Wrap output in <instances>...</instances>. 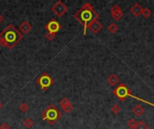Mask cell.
<instances>
[{
    "label": "cell",
    "instance_id": "24",
    "mask_svg": "<svg viewBox=\"0 0 154 129\" xmlns=\"http://www.w3.org/2000/svg\"><path fill=\"white\" fill-rule=\"evenodd\" d=\"M0 129H10V127H9V125L7 123L4 122L0 126Z\"/></svg>",
    "mask_w": 154,
    "mask_h": 129
},
{
    "label": "cell",
    "instance_id": "17",
    "mask_svg": "<svg viewBox=\"0 0 154 129\" xmlns=\"http://www.w3.org/2000/svg\"><path fill=\"white\" fill-rule=\"evenodd\" d=\"M137 121L135 120V119H133V118H131V119H129L128 120V122H127V125H128V126L130 127V128H132V129H135V127H136V126H137Z\"/></svg>",
    "mask_w": 154,
    "mask_h": 129
},
{
    "label": "cell",
    "instance_id": "1",
    "mask_svg": "<svg viewBox=\"0 0 154 129\" xmlns=\"http://www.w3.org/2000/svg\"><path fill=\"white\" fill-rule=\"evenodd\" d=\"M23 39L24 35L11 23L0 32V45L8 49H13Z\"/></svg>",
    "mask_w": 154,
    "mask_h": 129
},
{
    "label": "cell",
    "instance_id": "20",
    "mask_svg": "<svg viewBox=\"0 0 154 129\" xmlns=\"http://www.w3.org/2000/svg\"><path fill=\"white\" fill-rule=\"evenodd\" d=\"M62 109H63V111H64L65 113H70L72 111V109H73V105H72L71 103H69L67 106L63 107Z\"/></svg>",
    "mask_w": 154,
    "mask_h": 129
},
{
    "label": "cell",
    "instance_id": "5",
    "mask_svg": "<svg viewBox=\"0 0 154 129\" xmlns=\"http://www.w3.org/2000/svg\"><path fill=\"white\" fill-rule=\"evenodd\" d=\"M36 82H37V84L41 87L42 90L47 91L54 84V80L48 73L44 72L36 79Z\"/></svg>",
    "mask_w": 154,
    "mask_h": 129
},
{
    "label": "cell",
    "instance_id": "9",
    "mask_svg": "<svg viewBox=\"0 0 154 129\" xmlns=\"http://www.w3.org/2000/svg\"><path fill=\"white\" fill-rule=\"evenodd\" d=\"M102 28H103V25L101 24V23H99L97 20H96V21H94L92 23H90L87 25V29H89L95 34H96L97 32H100Z\"/></svg>",
    "mask_w": 154,
    "mask_h": 129
},
{
    "label": "cell",
    "instance_id": "10",
    "mask_svg": "<svg viewBox=\"0 0 154 129\" xmlns=\"http://www.w3.org/2000/svg\"><path fill=\"white\" fill-rule=\"evenodd\" d=\"M130 12L132 13V14H133V16L138 17L142 14V5H140L138 3H135L131 8H130Z\"/></svg>",
    "mask_w": 154,
    "mask_h": 129
},
{
    "label": "cell",
    "instance_id": "16",
    "mask_svg": "<svg viewBox=\"0 0 154 129\" xmlns=\"http://www.w3.org/2000/svg\"><path fill=\"white\" fill-rule=\"evenodd\" d=\"M142 15L144 18H148L151 15V11L149 8H142Z\"/></svg>",
    "mask_w": 154,
    "mask_h": 129
},
{
    "label": "cell",
    "instance_id": "13",
    "mask_svg": "<svg viewBox=\"0 0 154 129\" xmlns=\"http://www.w3.org/2000/svg\"><path fill=\"white\" fill-rule=\"evenodd\" d=\"M132 112L136 117H141L144 113V108L141 105H136L132 108Z\"/></svg>",
    "mask_w": 154,
    "mask_h": 129
},
{
    "label": "cell",
    "instance_id": "21",
    "mask_svg": "<svg viewBox=\"0 0 154 129\" xmlns=\"http://www.w3.org/2000/svg\"><path fill=\"white\" fill-rule=\"evenodd\" d=\"M69 103H71V102H70V101H69L67 98H63V99L60 101V107H61V108L67 106V105H68V104H69Z\"/></svg>",
    "mask_w": 154,
    "mask_h": 129
},
{
    "label": "cell",
    "instance_id": "3",
    "mask_svg": "<svg viewBox=\"0 0 154 129\" xmlns=\"http://www.w3.org/2000/svg\"><path fill=\"white\" fill-rule=\"evenodd\" d=\"M113 93L114 94L115 97L118 98L121 101H124L126 98L132 97V98L135 99L136 100H140V101H142V102H143V103L154 107V103L150 102V101H148V100H145V99H141L139 97H136V96H134L133 94H132L131 90L127 86H126L125 84H120L116 88H114V91H113Z\"/></svg>",
    "mask_w": 154,
    "mask_h": 129
},
{
    "label": "cell",
    "instance_id": "8",
    "mask_svg": "<svg viewBox=\"0 0 154 129\" xmlns=\"http://www.w3.org/2000/svg\"><path fill=\"white\" fill-rule=\"evenodd\" d=\"M110 14H111V16L116 21L122 19L123 16V12L122 10V8L119 5H114L110 9Z\"/></svg>",
    "mask_w": 154,
    "mask_h": 129
},
{
    "label": "cell",
    "instance_id": "23",
    "mask_svg": "<svg viewBox=\"0 0 154 129\" xmlns=\"http://www.w3.org/2000/svg\"><path fill=\"white\" fill-rule=\"evenodd\" d=\"M45 37H46V39L48 40H53L54 39H55V37H56V34L55 33H51V32H47L46 35H45Z\"/></svg>",
    "mask_w": 154,
    "mask_h": 129
},
{
    "label": "cell",
    "instance_id": "4",
    "mask_svg": "<svg viewBox=\"0 0 154 129\" xmlns=\"http://www.w3.org/2000/svg\"><path fill=\"white\" fill-rule=\"evenodd\" d=\"M62 117V112L59 108L55 107V105H50L42 113V120L48 121L50 125H54L59 119Z\"/></svg>",
    "mask_w": 154,
    "mask_h": 129
},
{
    "label": "cell",
    "instance_id": "25",
    "mask_svg": "<svg viewBox=\"0 0 154 129\" xmlns=\"http://www.w3.org/2000/svg\"><path fill=\"white\" fill-rule=\"evenodd\" d=\"M3 22H4V17L1 14H0V23H2Z\"/></svg>",
    "mask_w": 154,
    "mask_h": 129
},
{
    "label": "cell",
    "instance_id": "26",
    "mask_svg": "<svg viewBox=\"0 0 154 129\" xmlns=\"http://www.w3.org/2000/svg\"><path fill=\"white\" fill-rule=\"evenodd\" d=\"M2 107H3V105H2V103H1V102H0V109L2 108Z\"/></svg>",
    "mask_w": 154,
    "mask_h": 129
},
{
    "label": "cell",
    "instance_id": "15",
    "mask_svg": "<svg viewBox=\"0 0 154 129\" xmlns=\"http://www.w3.org/2000/svg\"><path fill=\"white\" fill-rule=\"evenodd\" d=\"M24 126L26 127V128H28V129H30L33 126V121L32 120L31 118H26V119H24Z\"/></svg>",
    "mask_w": 154,
    "mask_h": 129
},
{
    "label": "cell",
    "instance_id": "2",
    "mask_svg": "<svg viewBox=\"0 0 154 129\" xmlns=\"http://www.w3.org/2000/svg\"><path fill=\"white\" fill-rule=\"evenodd\" d=\"M98 17H99V14L95 11L93 5L90 3L84 4L74 14V18L84 27V32H83L84 35H86L87 33V25L90 23L97 20Z\"/></svg>",
    "mask_w": 154,
    "mask_h": 129
},
{
    "label": "cell",
    "instance_id": "14",
    "mask_svg": "<svg viewBox=\"0 0 154 129\" xmlns=\"http://www.w3.org/2000/svg\"><path fill=\"white\" fill-rule=\"evenodd\" d=\"M108 31H109V32H111V33H115V32H117V31H118V29H119V27L117 26L115 23H111L109 26H108Z\"/></svg>",
    "mask_w": 154,
    "mask_h": 129
},
{
    "label": "cell",
    "instance_id": "7",
    "mask_svg": "<svg viewBox=\"0 0 154 129\" xmlns=\"http://www.w3.org/2000/svg\"><path fill=\"white\" fill-rule=\"evenodd\" d=\"M62 28V26L59 23V22L56 19H51L46 25H45V29L48 31V32H51V33H57L59 31H60V29Z\"/></svg>",
    "mask_w": 154,
    "mask_h": 129
},
{
    "label": "cell",
    "instance_id": "18",
    "mask_svg": "<svg viewBox=\"0 0 154 129\" xmlns=\"http://www.w3.org/2000/svg\"><path fill=\"white\" fill-rule=\"evenodd\" d=\"M135 129H150V127L143 121H139L137 123V126L135 127Z\"/></svg>",
    "mask_w": 154,
    "mask_h": 129
},
{
    "label": "cell",
    "instance_id": "19",
    "mask_svg": "<svg viewBox=\"0 0 154 129\" xmlns=\"http://www.w3.org/2000/svg\"><path fill=\"white\" fill-rule=\"evenodd\" d=\"M111 111L114 113V114H118L120 111H121V107L119 105H117V104H114L112 106L111 108Z\"/></svg>",
    "mask_w": 154,
    "mask_h": 129
},
{
    "label": "cell",
    "instance_id": "12",
    "mask_svg": "<svg viewBox=\"0 0 154 129\" xmlns=\"http://www.w3.org/2000/svg\"><path fill=\"white\" fill-rule=\"evenodd\" d=\"M107 82L111 86H114L116 85L117 84H118V82H119V78L117 77L116 75H114V73H112V75H110L109 76L107 77Z\"/></svg>",
    "mask_w": 154,
    "mask_h": 129
},
{
    "label": "cell",
    "instance_id": "11",
    "mask_svg": "<svg viewBox=\"0 0 154 129\" xmlns=\"http://www.w3.org/2000/svg\"><path fill=\"white\" fill-rule=\"evenodd\" d=\"M19 29L22 32V34H27L32 31V25L29 23V22L24 21L20 25H19Z\"/></svg>",
    "mask_w": 154,
    "mask_h": 129
},
{
    "label": "cell",
    "instance_id": "6",
    "mask_svg": "<svg viewBox=\"0 0 154 129\" xmlns=\"http://www.w3.org/2000/svg\"><path fill=\"white\" fill-rule=\"evenodd\" d=\"M68 10H69V7L62 1H60V0H58V1L51 6V11L58 17H62L68 12Z\"/></svg>",
    "mask_w": 154,
    "mask_h": 129
},
{
    "label": "cell",
    "instance_id": "22",
    "mask_svg": "<svg viewBox=\"0 0 154 129\" xmlns=\"http://www.w3.org/2000/svg\"><path fill=\"white\" fill-rule=\"evenodd\" d=\"M19 108H20V110H21L22 112H26L27 110L29 109V106H28V104H27V103L24 102V103H22L19 106Z\"/></svg>",
    "mask_w": 154,
    "mask_h": 129
}]
</instances>
